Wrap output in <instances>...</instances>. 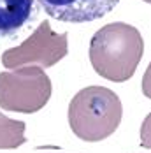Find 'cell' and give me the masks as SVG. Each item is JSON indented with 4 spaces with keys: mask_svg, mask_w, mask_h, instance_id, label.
<instances>
[{
    "mask_svg": "<svg viewBox=\"0 0 151 153\" xmlns=\"http://www.w3.org/2000/svg\"><path fill=\"white\" fill-rule=\"evenodd\" d=\"M144 55V41L135 27L114 21L95 32L90 41V62L104 79L123 83L135 74Z\"/></svg>",
    "mask_w": 151,
    "mask_h": 153,
    "instance_id": "1",
    "label": "cell"
},
{
    "mask_svg": "<svg viewBox=\"0 0 151 153\" xmlns=\"http://www.w3.org/2000/svg\"><path fill=\"white\" fill-rule=\"evenodd\" d=\"M123 106L120 97L106 86H86L69 104V125L86 143H98L116 132Z\"/></svg>",
    "mask_w": 151,
    "mask_h": 153,
    "instance_id": "2",
    "label": "cell"
},
{
    "mask_svg": "<svg viewBox=\"0 0 151 153\" xmlns=\"http://www.w3.org/2000/svg\"><path fill=\"white\" fill-rule=\"evenodd\" d=\"M51 79L41 67L23 65L0 72V107L13 113H37L51 97Z\"/></svg>",
    "mask_w": 151,
    "mask_h": 153,
    "instance_id": "3",
    "label": "cell"
},
{
    "mask_svg": "<svg viewBox=\"0 0 151 153\" xmlns=\"http://www.w3.org/2000/svg\"><path fill=\"white\" fill-rule=\"evenodd\" d=\"M67 37V32L56 33L51 28L49 21L44 19L27 41L2 53V65L5 69H18L28 63L53 67L60 60H63L69 53Z\"/></svg>",
    "mask_w": 151,
    "mask_h": 153,
    "instance_id": "4",
    "label": "cell"
},
{
    "mask_svg": "<svg viewBox=\"0 0 151 153\" xmlns=\"http://www.w3.org/2000/svg\"><path fill=\"white\" fill-rule=\"evenodd\" d=\"M44 13L65 23H90L109 14L120 0H37Z\"/></svg>",
    "mask_w": 151,
    "mask_h": 153,
    "instance_id": "5",
    "label": "cell"
},
{
    "mask_svg": "<svg viewBox=\"0 0 151 153\" xmlns=\"http://www.w3.org/2000/svg\"><path fill=\"white\" fill-rule=\"evenodd\" d=\"M35 14V0H0V41L23 30Z\"/></svg>",
    "mask_w": 151,
    "mask_h": 153,
    "instance_id": "6",
    "label": "cell"
},
{
    "mask_svg": "<svg viewBox=\"0 0 151 153\" xmlns=\"http://www.w3.org/2000/svg\"><path fill=\"white\" fill-rule=\"evenodd\" d=\"M25 122L11 120L0 113V150H14L25 144Z\"/></svg>",
    "mask_w": 151,
    "mask_h": 153,
    "instance_id": "7",
    "label": "cell"
},
{
    "mask_svg": "<svg viewBox=\"0 0 151 153\" xmlns=\"http://www.w3.org/2000/svg\"><path fill=\"white\" fill-rule=\"evenodd\" d=\"M141 146L151 150V113L144 118L141 125Z\"/></svg>",
    "mask_w": 151,
    "mask_h": 153,
    "instance_id": "8",
    "label": "cell"
},
{
    "mask_svg": "<svg viewBox=\"0 0 151 153\" xmlns=\"http://www.w3.org/2000/svg\"><path fill=\"white\" fill-rule=\"evenodd\" d=\"M141 88H142V93H144L148 99H151V63L148 65V69H146V72H144Z\"/></svg>",
    "mask_w": 151,
    "mask_h": 153,
    "instance_id": "9",
    "label": "cell"
},
{
    "mask_svg": "<svg viewBox=\"0 0 151 153\" xmlns=\"http://www.w3.org/2000/svg\"><path fill=\"white\" fill-rule=\"evenodd\" d=\"M144 2H148V4H151V0H144Z\"/></svg>",
    "mask_w": 151,
    "mask_h": 153,
    "instance_id": "10",
    "label": "cell"
}]
</instances>
